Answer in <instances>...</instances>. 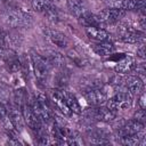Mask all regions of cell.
<instances>
[{
  "mask_svg": "<svg viewBox=\"0 0 146 146\" xmlns=\"http://www.w3.org/2000/svg\"><path fill=\"white\" fill-rule=\"evenodd\" d=\"M1 17L3 23L13 30L30 27L34 23L33 15L31 13L17 7H8L2 11Z\"/></svg>",
  "mask_w": 146,
  "mask_h": 146,
  "instance_id": "1",
  "label": "cell"
},
{
  "mask_svg": "<svg viewBox=\"0 0 146 146\" xmlns=\"http://www.w3.org/2000/svg\"><path fill=\"white\" fill-rule=\"evenodd\" d=\"M30 60L36 81L40 84H46L49 80L50 71H51V65L49 64V62L47 60L46 57H43L42 55H40L34 50H32L30 54Z\"/></svg>",
  "mask_w": 146,
  "mask_h": 146,
  "instance_id": "2",
  "label": "cell"
},
{
  "mask_svg": "<svg viewBox=\"0 0 146 146\" xmlns=\"http://www.w3.org/2000/svg\"><path fill=\"white\" fill-rule=\"evenodd\" d=\"M34 113L40 117L43 123H49L54 119V113L47 96L43 92H38L30 103Z\"/></svg>",
  "mask_w": 146,
  "mask_h": 146,
  "instance_id": "3",
  "label": "cell"
},
{
  "mask_svg": "<svg viewBox=\"0 0 146 146\" xmlns=\"http://www.w3.org/2000/svg\"><path fill=\"white\" fill-rule=\"evenodd\" d=\"M105 104L110 110L114 112L127 111L130 110L133 105V96L125 89H119L112 97L107 98Z\"/></svg>",
  "mask_w": 146,
  "mask_h": 146,
  "instance_id": "4",
  "label": "cell"
},
{
  "mask_svg": "<svg viewBox=\"0 0 146 146\" xmlns=\"http://www.w3.org/2000/svg\"><path fill=\"white\" fill-rule=\"evenodd\" d=\"M117 39L125 43H143L144 42V32L136 30L127 23H121L116 27Z\"/></svg>",
  "mask_w": 146,
  "mask_h": 146,
  "instance_id": "5",
  "label": "cell"
},
{
  "mask_svg": "<svg viewBox=\"0 0 146 146\" xmlns=\"http://www.w3.org/2000/svg\"><path fill=\"white\" fill-rule=\"evenodd\" d=\"M21 112H22V115H23V119H24V123L35 133H40L42 131H44L43 129V122L40 120V117L34 113V111L32 110L30 103H25L22 108H21Z\"/></svg>",
  "mask_w": 146,
  "mask_h": 146,
  "instance_id": "6",
  "label": "cell"
},
{
  "mask_svg": "<svg viewBox=\"0 0 146 146\" xmlns=\"http://www.w3.org/2000/svg\"><path fill=\"white\" fill-rule=\"evenodd\" d=\"M82 95H83V98L86 99V102L91 105V106H100V105H104L108 98L107 96V91L103 86H99V87H94V88H90V89H86L82 91Z\"/></svg>",
  "mask_w": 146,
  "mask_h": 146,
  "instance_id": "7",
  "label": "cell"
},
{
  "mask_svg": "<svg viewBox=\"0 0 146 146\" xmlns=\"http://www.w3.org/2000/svg\"><path fill=\"white\" fill-rule=\"evenodd\" d=\"M86 115L95 121L104 122V123H110L113 122L116 119V112L110 110L107 106L100 105V106H91L86 113Z\"/></svg>",
  "mask_w": 146,
  "mask_h": 146,
  "instance_id": "8",
  "label": "cell"
},
{
  "mask_svg": "<svg viewBox=\"0 0 146 146\" xmlns=\"http://www.w3.org/2000/svg\"><path fill=\"white\" fill-rule=\"evenodd\" d=\"M0 60L6 65L9 72L16 73L22 68V64L17 54L10 48L0 47Z\"/></svg>",
  "mask_w": 146,
  "mask_h": 146,
  "instance_id": "9",
  "label": "cell"
},
{
  "mask_svg": "<svg viewBox=\"0 0 146 146\" xmlns=\"http://www.w3.org/2000/svg\"><path fill=\"white\" fill-rule=\"evenodd\" d=\"M143 133H145V123L136 121L135 119L125 121L116 130V137L119 138L129 135H143Z\"/></svg>",
  "mask_w": 146,
  "mask_h": 146,
  "instance_id": "10",
  "label": "cell"
},
{
  "mask_svg": "<svg viewBox=\"0 0 146 146\" xmlns=\"http://www.w3.org/2000/svg\"><path fill=\"white\" fill-rule=\"evenodd\" d=\"M125 14H127V11H124L122 9L108 7V8H105L103 10H100L97 15L100 18V21L103 22V24L106 25V24H116V23H120V21L125 16Z\"/></svg>",
  "mask_w": 146,
  "mask_h": 146,
  "instance_id": "11",
  "label": "cell"
},
{
  "mask_svg": "<svg viewBox=\"0 0 146 146\" xmlns=\"http://www.w3.org/2000/svg\"><path fill=\"white\" fill-rule=\"evenodd\" d=\"M50 100L55 105V107L60 112V114L63 116L71 117L73 115V112L70 110V107L67 106V104L64 99V96H63L60 88H54L50 90Z\"/></svg>",
  "mask_w": 146,
  "mask_h": 146,
  "instance_id": "12",
  "label": "cell"
},
{
  "mask_svg": "<svg viewBox=\"0 0 146 146\" xmlns=\"http://www.w3.org/2000/svg\"><path fill=\"white\" fill-rule=\"evenodd\" d=\"M110 7L122 9L124 11H140L144 13L145 0H113Z\"/></svg>",
  "mask_w": 146,
  "mask_h": 146,
  "instance_id": "13",
  "label": "cell"
},
{
  "mask_svg": "<svg viewBox=\"0 0 146 146\" xmlns=\"http://www.w3.org/2000/svg\"><path fill=\"white\" fill-rule=\"evenodd\" d=\"M123 89L129 91L133 97L138 96L141 91H144V80L138 75H127L124 74L123 79Z\"/></svg>",
  "mask_w": 146,
  "mask_h": 146,
  "instance_id": "14",
  "label": "cell"
},
{
  "mask_svg": "<svg viewBox=\"0 0 146 146\" xmlns=\"http://www.w3.org/2000/svg\"><path fill=\"white\" fill-rule=\"evenodd\" d=\"M44 34H46V36L50 40V42H51L52 44L57 46L58 48L65 49V48H67L68 44H70L68 38H67L64 33H62V32H59V31H57V30H54V29H46V30H44Z\"/></svg>",
  "mask_w": 146,
  "mask_h": 146,
  "instance_id": "15",
  "label": "cell"
},
{
  "mask_svg": "<svg viewBox=\"0 0 146 146\" xmlns=\"http://www.w3.org/2000/svg\"><path fill=\"white\" fill-rule=\"evenodd\" d=\"M66 8L76 18H80L83 14L89 11L87 0H66Z\"/></svg>",
  "mask_w": 146,
  "mask_h": 146,
  "instance_id": "16",
  "label": "cell"
},
{
  "mask_svg": "<svg viewBox=\"0 0 146 146\" xmlns=\"http://www.w3.org/2000/svg\"><path fill=\"white\" fill-rule=\"evenodd\" d=\"M137 65L135 57L132 56H123L114 66V72L119 74H128L131 73Z\"/></svg>",
  "mask_w": 146,
  "mask_h": 146,
  "instance_id": "17",
  "label": "cell"
},
{
  "mask_svg": "<svg viewBox=\"0 0 146 146\" xmlns=\"http://www.w3.org/2000/svg\"><path fill=\"white\" fill-rule=\"evenodd\" d=\"M84 31H86V34L89 39H91L94 41H97V42L110 40V36H111L110 33L103 27L88 26V27H84Z\"/></svg>",
  "mask_w": 146,
  "mask_h": 146,
  "instance_id": "18",
  "label": "cell"
},
{
  "mask_svg": "<svg viewBox=\"0 0 146 146\" xmlns=\"http://www.w3.org/2000/svg\"><path fill=\"white\" fill-rule=\"evenodd\" d=\"M46 58L49 62V64L51 65V67H55L57 70H63L66 66V59H65L64 55L57 50L48 51Z\"/></svg>",
  "mask_w": 146,
  "mask_h": 146,
  "instance_id": "19",
  "label": "cell"
},
{
  "mask_svg": "<svg viewBox=\"0 0 146 146\" xmlns=\"http://www.w3.org/2000/svg\"><path fill=\"white\" fill-rule=\"evenodd\" d=\"M62 89V92H63V96H64V99L67 104V106L70 107V110L73 112V114H81L82 113V107H81V104L80 102L78 100V98L75 97V95L64 88H60Z\"/></svg>",
  "mask_w": 146,
  "mask_h": 146,
  "instance_id": "20",
  "label": "cell"
},
{
  "mask_svg": "<svg viewBox=\"0 0 146 146\" xmlns=\"http://www.w3.org/2000/svg\"><path fill=\"white\" fill-rule=\"evenodd\" d=\"M80 24L84 27H88V26H94V27H103L104 24L103 22L100 21V18L98 17V15L96 14H92L90 10L87 11L86 14H83L80 18H78Z\"/></svg>",
  "mask_w": 146,
  "mask_h": 146,
  "instance_id": "21",
  "label": "cell"
},
{
  "mask_svg": "<svg viewBox=\"0 0 146 146\" xmlns=\"http://www.w3.org/2000/svg\"><path fill=\"white\" fill-rule=\"evenodd\" d=\"M94 51L99 56H110L115 52V46L110 40L100 41L94 46Z\"/></svg>",
  "mask_w": 146,
  "mask_h": 146,
  "instance_id": "22",
  "label": "cell"
},
{
  "mask_svg": "<svg viewBox=\"0 0 146 146\" xmlns=\"http://www.w3.org/2000/svg\"><path fill=\"white\" fill-rule=\"evenodd\" d=\"M55 5L50 1V0H31V7L34 11L40 13V14H44L47 10H49L50 8H52Z\"/></svg>",
  "mask_w": 146,
  "mask_h": 146,
  "instance_id": "23",
  "label": "cell"
},
{
  "mask_svg": "<svg viewBox=\"0 0 146 146\" xmlns=\"http://www.w3.org/2000/svg\"><path fill=\"white\" fill-rule=\"evenodd\" d=\"M13 100H14V106L18 110L22 108V106L27 103V94H26V90L21 88V89H17L14 91V95H13Z\"/></svg>",
  "mask_w": 146,
  "mask_h": 146,
  "instance_id": "24",
  "label": "cell"
},
{
  "mask_svg": "<svg viewBox=\"0 0 146 146\" xmlns=\"http://www.w3.org/2000/svg\"><path fill=\"white\" fill-rule=\"evenodd\" d=\"M9 96H10V91L8 87L3 83H0V102L6 104V102L9 100Z\"/></svg>",
  "mask_w": 146,
  "mask_h": 146,
  "instance_id": "25",
  "label": "cell"
},
{
  "mask_svg": "<svg viewBox=\"0 0 146 146\" xmlns=\"http://www.w3.org/2000/svg\"><path fill=\"white\" fill-rule=\"evenodd\" d=\"M136 121H139L141 123H145V120H146V114H145V110L143 108H138L135 113H133V117Z\"/></svg>",
  "mask_w": 146,
  "mask_h": 146,
  "instance_id": "26",
  "label": "cell"
},
{
  "mask_svg": "<svg viewBox=\"0 0 146 146\" xmlns=\"http://www.w3.org/2000/svg\"><path fill=\"white\" fill-rule=\"evenodd\" d=\"M7 113H8L7 105H6V104H3L2 102H0V121H1L2 119H5V117H6Z\"/></svg>",
  "mask_w": 146,
  "mask_h": 146,
  "instance_id": "27",
  "label": "cell"
},
{
  "mask_svg": "<svg viewBox=\"0 0 146 146\" xmlns=\"http://www.w3.org/2000/svg\"><path fill=\"white\" fill-rule=\"evenodd\" d=\"M138 106H139V108H143V110H145V92L144 91H141L139 95H138Z\"/></svg>",
  "mask_w": 146,
  "mask_h": 146,
  "instance_id": "28",
  "label": "cell"
},
{
  "mask_svg": "<svg viewBox=\"0 0 146 146\" xmlns=\"http://www.w3.org/2000/svg\"><path fill=\"white\" fill-rule=\"evenodd\" d=\"M0 47H7V39H6V32L0 26Z\"/></svg>",
  "mask_w": 146,
  "mask_h": 146,
  "instance_id": "29",
  "label": "cell"
},
{
  "mask_svg": "<svg viewBox=\"0 0 146 146\" xmlns=\"http://www.w3.org/2000/svg\"><path fill=\"white\" fill-rule=\"evenodd\" d=\"M8 136L10 137V138L8 139V141H7L9 145H21V144H23L22 141H19L18 139H16L15 136H10V135H8Z\"/></svg>",
  "mask_w": 146,
  "mask_h": 146,
  "instance_id": "30",
  "label": "cell"
},
{
  "mask_svg": "<svg viewBox=\"0 0 146 146\" xmlns=\"http://www.w3.org/2000/svg\"><path fill=\"white\" fill-rule=\"evenodd\" d=\"M144 49H145V47H144V46H140V47L137 49V57H139V58H141V59H144V58H145Z\"/></svg>",
  "mask_w": 146,
  "mask_h": 146,
  "instance_id": "31",
  "label": "cell"
},
{
  "mask_svg": "<svg viewBox=\"0 0 146 146\" xmlns=\"http://www.w3.org/2000/svg\"><path fill=\"white\" fill-rule=\"evenodd\" d=\"M50 1H51L52 3H57V2H59L60 0H50Z\"/></svg>",
  "mask_w": 146,
  "mask_h": 146,
  "instance_id": "32",
  "label": "cell"
},
{
  "mask_svg": "<svg viewBox=\"0 0 146 146\" xmlns=\"http://www.w3.org/2000/svg\"><path fill=\"white\" fill-rule=\"evenodd\" d=\"M2 1H6V0H0V2H2Z\"/></svg>",
  "mask_w": 146,
  "mask_h": 146,
  "instance_id": "33",
  "label": "cell"
}]
</instances>
